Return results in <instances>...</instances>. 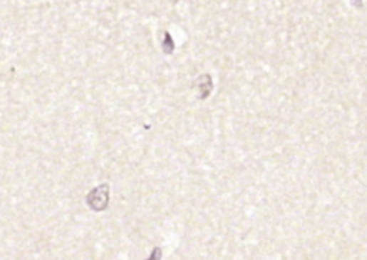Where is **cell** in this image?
Instances as JSON below:
<instances>
[{
  "label": "cell",
  "mask_w": 367,
  "mask_h": 260,
  "mask_svg": "<svg viewBox=\"0 0 367 260\" xmlns=\"http://www.w3.org/2000/svg\"><path fill=\"white\" fill-rule=\"evenodd\" d=\"M86 203L93 211H103L109 204V186L100 184L96 189H93L88 194Z\"/></svg>",
  "instance_id": "6da1fadb"
},
{
  "label": "cell",
  "mask_w": 367,
  "mask_h": 260,
  "mask_svg": "<svg viewBox=\"0 0 367 260\" xmlns=\"http://www.w3.org/2000/svg\"><path fill=\"white\" fill-rule=\"evenodd\" d=\"M161 257H162V250L160 247H155L147 260H161Z\"/></svg>",
  "instance_id": "277c9868"
},
{
  "label": "cell",
  "mask_w": 367,
  "mask_h": 260,
  "mask_svg": "<svg viewBox=\"0 0 367 260\" xmlns=\"http://www.w3.org/2000/svg\"><path fill=\"white\" fill-rule=\"evenodd\" d=\"M194 86H195V89L198 91V99H207L210 95H211V92H212V88H214V85H212V78H211V75H201V76H198L197 79H195V82H194Z\"/></svg>",
  "instance_id": "7a4b0ae2"
},
{
  "label": "cell",
  "mask_w": 367,
  "mask_h": 260,
  "mask_svg": "<svg viewBox=\"0 0 367 260\" xmlns=\"http://www.w3.org/2000/svg\"><path fill=\"white\" fill-rule=\"evenodd\" d=\"M162 51L165 55H171L175 49V45H174V39L171 38V35L168 32L164 34V41H162V45H161Z\"/></svg>",
  "instance_id": "3957f363"
}]
</instances>
